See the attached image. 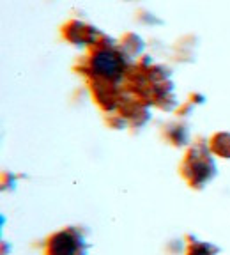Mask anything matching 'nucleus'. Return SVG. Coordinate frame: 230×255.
<instances>
[{"mask_svg":"<svg viewBox=\"0 0 230 255\" xmlns=\"http://www.w3.org/2000/svg\"><path fill=\"white\" fill-rule=\"evenodd\" d=\"M92 69L96 75L112 78V76H117L120 73L122 62H120L117 53L110 52V50H101L92 57Z\"/></svg>","mask_w":230,"mask_h":255,"instance_id":"nucleus-1","label":"nucleus"},{"mask_svg":"<svg viewBox=\"0 0 230 255\" xmlns=\"http://www.w3.org/2000/svg\"><path fill=\"white\" fill-rule=\"evenodd\" d=\"M78 243L69 232H60L50 241V255H76Z\"/></svg>","mask_w":230,"mask_h":255,"instance_id":"nucleus-2","label":"nucleus"}]
</instances>
